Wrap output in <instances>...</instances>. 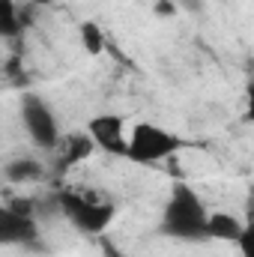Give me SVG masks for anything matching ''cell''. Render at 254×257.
Instances as JSON below:
<instances>
[{
    "label": "cell",
    "instance_id": "10",
    "mask_svg": "<svg viewBox=\"0 0 254 257\" xmlns=\"http://www.w3.org/2000/svg\"><path fill=\"white\" fill-rule=\"evenodd\" d=\"M24 27V12L18 9L15 0H0V36L3 39H12L18 36Z\"/></svg>",
    "mask_w": 254,
    "mask_h": 257
},
{
    "label": "cell",
    "instance_id": "9",
    "mask_svg": "<svg viewBox=\"0 0 254 257\" xmlns=\"http://www.w3.org/2000/svg\"><path fill=\"white\" fill-rule=\"evenodd\" d=\"M45 174H48L45 162H39V159H33V156H18V159H12V162L3 168V177H6L9 183H15V186L39 183V180H45Z\"/></svg>",
    "mask_w": 254,
    "mask_h": 257
},
{
    "label": "cell",
    "instance_id": "8",
    "mask_svg": "<svg viewBox=\"0 0 254 257\" xmlns=\"http://www.w3.org/2000/svg\"><path fill=\"white\" fill-rule=\"evenodd\" d=\"M206 239H209V242L245 245V224H242V218H236L233 212H209Z\"/></svg>",
    "mask_w": 254,
    "mask_h": 257
},
{
    "label": "cell",
    "instance_id": "5",
    "mask_svg": "<svg viewBox=\"0 0 254 257\" xmlns=\"http://www.w3.org/2000/svg\"><path fill=\"white\" fill-rule=\"evenodd\" d=\"M84 132L90 135L96 150H102L108 156H117V159H126L129 126L120 114H96V117L87 120Z\"/></svg>",
    "mask_w": 254,
    "mask_h": 257
},
{
    "label": "cell",
    "instance_id": "4",
    "mask_svg": "<svg viewBox=\"0 0 254 257\" xmlns=\"http://www.w3.org/2000/svg\"><path fill=\"white\" fill-rule=\"evenodd\" d=\"M18 120L27 132L30 144L42 153H54V147L60 144V123L54 108L39 96V93H21L18 99Z\"/></svg>",
    "mask_w": 254,
    "mask_h": 257
},
{
    "label": "cell",
    "instance_id": "14",
    "mask_svg": "<svg viewBox=\"0 0 254 257\" xmlns=\"http://www.w3.org/2000/svg\"><path fill=\"white\" fill-rule=\"evenodd\" d=\"M30 3H39V6H48L51 0H30Z\"/></svg>",
    "mask_w": 254,
    "mask_h": 257
},
{
    "label": "cell",
    "instance_id": "3",
    "mask_svg": "<svg viewBox=\"0 0 254 257\" xmlns=\"http://www.w3.org/2000/svg\"><path fill=\"white\" fill-rule=\"evenodd\" d=\"M186 147H189V141L171 128L159 126V123H135L129 128L126 159L135 165H159V162L183 153Z\"/></svg>",
    "mask_w": 254,
    "mask_h": 257
},
{
    "label": "cell",
    "instance_id": "13",
    "mask_svg": "<svg viewBox=\"0 0 254 257\" xmlns=\"http://www.w3.org/2000/svg\"><path fill=\"white\" fill-rule=\"evenodd\" d=\"M153 9H156V15H165V18H171V15L177 12V6H174L171 0H156V6H153Z\"/></svg>",
    "mask_w": 254,
    "mask_h": 257
},
{
    "label": "cell",
    "instance_id": "6",
    "mask_svg": "<svg viewBox=\"0 0 254 257\" xmlns=\"http://www.w3.org/2000/svg\"><path fill=\"white\" fill-rule=\"evenodd\" d=\"M39 242V218L0 203V245H36Z\"/></svg>",
    "mask_w": 254,
    "mask_h": 257
},
{
    "label": "cell",
    "instance_id": "2",
    "mask_svg": "<svg viewBox=\"0 0 254 257\" xmlns=\"http://www.w3.org/2000/svg\"><path fill=\"white\" fill-rule=\"evenodd\" d=\"M57 212L66 221L84 233V236H99L108 230V224L117 215V203L111 197H99L93 192H78V189H63L54 194Z\"/></svg>",
    "mask_w": 254,
    "mask_h": 257
},
{
    "label": "cell",
    "instance_id": "7",
    "mask_svg": "<svg viewBox=\"0 0 254 257\" xmlns=\"http://www.w3.org/2000/svg\"><path fill=\"white\" fill-rule=\"evenodd\" d=\"M93 141H90V135L87 132H72V135H60V144L54 147V156H57V162H54V168L57 171H69L72 165H78V162H84V159H90L93 156Z\"/></svg>",
    "mask_w": 254,
    "mask_h": 257
},
{
    "label": "cell",
    "instance_id": "1",
    "mask_svg": "<svg viewBox=\"0 0 254 257\" xmlns=\"http://www.w3.org/2000/svg\"><path fill=\"white\" fill-rule=\"evenodd\" d=\"M206 221H209V209L203 197L189 183H174L171 197L165 200L162 215H159V233L168 239H180V242H209Z\"/></svg>",
    "mask_w": 254,
    "mask_h": 257
},
{
    "label": "cell",
    "instance_id": "12",
    "mask_svg": "<svg viewBox=\"0 0 254 257\" xmlns=\"http://www.w3.org/2000/svg\"><path fill=\"white\" fill-rule=\"evenodd\" d=\"M180 6H183V12H189V15H200V12L206 9L203 0H180Z\"/></svg>",
    "mask_w": 254,
    "mask_h": 257
},
{
    "label": "cell",
    "instance_id": "11",
    "mask_svg": "<svg viewBox=\"0 0 254 257\" xmlns=\"http://www.w3.org/2000/svg\"><path fill=\"white\" fill-rule=\"evenodd\" d=\"M78 33H81V45L87 48V54L99 57V54L105 51V33L99 30V24H93V21H84V24L78 27Z\"/></svg>",
    "mask_w": 254,
    "mask_h": 257
}]
</instances>
